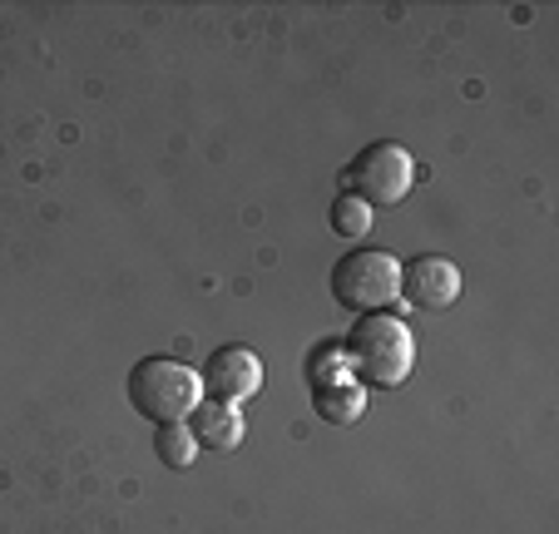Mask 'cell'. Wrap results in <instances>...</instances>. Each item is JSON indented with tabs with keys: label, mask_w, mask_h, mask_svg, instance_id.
<instances>
[{
	"label": "cell",
	"mask_w": 559,
	"mask_h": 534,
	"mask_svg": "<svg viewBox=\"0 0 559 534\" xmlns=\"http://www.w3.org/2000/svg\"><path fill=\"white\" fill-rule=\"evenodd\" d=\"M342 361L361 387H402L416 367V336L402 317L367 312L357 317V327L342 342Z\"/></svg>",
	"instance_id": "cell-1"
},
{
	"label": "cell",
	"mask_w": 559,
	"mask_h": 534,
	"mask_svg": "<svg viewBox=\"0 0 559 534\" xmlns=\"http://www.w3.org/2000/svg\"><path fill=\"white\" fill-rule=\"evenodd\" d=\"M203 401V377L174 356H144L129 371V406L154 426H179Z\"/></svg>",
	"instance_id": "cell-2"
},
{
	"label": "cell",
	"mask_w": 559,
	"mask_h": 534,
	"mask_svg": "<svg viewBox=\"0 0 559 534\" xmlns=\"http://www.w3.org/2000/svg\"><path fill=\"white\" fill-rule=\"evenodd\" d=\"M332 297L347 312H386L402 302V262L381 248H357L332 268Z\"/></svg>",
	"instance_id": "cell-3"
},
{
	"label": "cell",
	"mask_w": 559,
	"mask_h": 534,
	"mask_svg": "<svg viewBox=\"0 0 559 534\" xmlns=\"http://www.w3.org/2000/svg\"><path fill=\"white\" fill-rule=\"evenodd\" d=\"M342 183H347V193L361 199L367 209H391V203H402L406 193H412L416 164L402 144H386V139H381V144H367L352 158Z\"/></svg>",
	"instance_id": "cell-4"
},
{
	"label": "cell",
	"mask_w": 559,
	"mask_h": 534,
	"mask_svg": "<svg viewBox=\"0 0 559 534\" xmlns=\"http://www.w3.org/2000/svg\"><path fill=\"white\" fill-rule=\"evenodd\" d=\"M203 387L213 391V401H228V406H243L263 391V361L248 346H218V352L203 361Z\"/></svg>",
	"instance_id": "cell-5"
},
{
	"label": "cell",
	"mask_w": 559,
	"mask_h": 534,
	"mask_svg": "<svg viewBox=\"0 0 559 534\" xmlns=\"http://www.w3.org/2000/svg\"><path fill=\"white\" fill-rule=\"evenodd\" d=\"M461 297V268L441 252H426V258H412L402 268V302L421 307V312H441Z\"/></svg>",
	"instance_id": "cell-6"
},
{
	"label": "cell",
	"mask_w": 559,
	"mask_h": 534,
	"mask_svg": "<svg viewBox=\"0 0 559 534\" xmlns=\"http://www.w3.org/2000/svg\"><path fill=\"white\" fill-rule=\"evenodd\" d=\"M189 430H193V440H199V451L233 455L248 436V420H243V411L228 406V401H199L189 416Z\"/></svg>",
	"instance_id": "cell-7"
},
{
	"label": "cell",
	"mask_w": 559,
	"mask_h": 534,
	"mask_svg": "<svg viewBox=\"0 0 559 534\" xmlns=\"http://www.w3.org/2000/svg\"><path fill=\"white\" fill-rule=\"evenodd\" d=\"M312 401L332 426H352V420H361V411H367V387L347 377V381H332V387H317Z\"/></svg>",
	"instance_id": "cell-8"
},
{
	"label": "cell",
	"mask_w": 559,
	"mask_h": 534,
	"mask_svg": "<svg viewBox=\"0 0 559 534\" xmlns=\"http://www.w3.org/2000/svg\"><path fill=\"white\" fill-rule=\"evenodd\" d=\"M154 451H158V461L169 465V471H189V465L199 461V440H193V430L179 420V426H158Z\"/></svg>",
	"instance_id": "cell-9"
},
{
	"label": "cell",
	"mask_w": 559,
	"mask_h": 534,
	"mask_svg": "<svg viewBox=\"0 0 559 534\" xmlns=\"http://www.w3.org/2000/svg\"><path fill=\"white\" fill-rule=\"evenodd\" d=\"M371 228V209L361 199H352V193H342L337 203H332V233H342V238H367Z\"/></svg>",
	"instance_id": "cell-10"
}]
</instances>
